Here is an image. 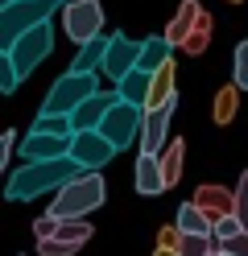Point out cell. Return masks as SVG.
Here are the masks:
<instances>
[{
	"label": "cell",
	"mask_w": 248,
	"mask_h": 256,
	"mask_svg": "<svg viewBox=\"0 0 248 256\" xmlns=\"http://www.w3.org/2000/svg\"><path fill=\"white\" fill-rule=\"evenodd\" d=\"M194 206L215 223L219 215L236 211V194H227V190H219V186H203V190H198V202H194Z\"/></svg>",
	"instance_id": "cell-16"
},
{
	"label": "cell",
	"mask_w": 248,
	"mask_h": 256,
	"mask_svg": "<svg viewBox=\"0 0 248 256\" xmlns=\"http://www.w3.org/2000/svg\"><path fill=\"white\" fill-rule=\"evenodd\" d=\"M240 232H244V223H240V215H236V211H227V215H219V219L211 223V240H215V244H223V240L240 236Z\"/></svg>",
	"instance_id": "cell-22"
},
{
	"label": "cell",
	"mask_w": 248,
	"mask_h": 256,
	"mask_svg": "<svg viewBox=\"0 0 248 256\" xmlns=\"http://www.w3.org/2000/svg\"><path fill=\"white\" fill-rule=\"evenodd\" d=\"M161 174H165V186H174L178 182V170H182V145H170V149H161Z\"/></svg>",
	"instance_id": "cell-24"
},
{
	"label": "cell",
	"mask_w": 248,
	"mask_h": 256,
	"mask_svg": "<svg viewBox=\"0 0 248 256\" xmlns=\"http://www.w3.org/2000/svg\"><path fill=\"white\" fill-rule=\"evenodd\" d=\"M174 104H178V95H170V100L157 104V108H145V120H141V153H161L165 149Z\"/></svg>",
	"instance_id": "cell-9"
},
{
	"label": "cell",
	"mask_w": 248,
	"mask_h": 256,
	"mask_svg": "<svg viewBox=\"0 0 248 256\" xmlns=\"http://www.w3.org/2000/svg\"><path fill=\"white\" fill-rule=\"evenodd\" d=\"M170 54H174V46H170V38H165V34H161V38H145V42H141V62H137V66L153 74L157 66L170 62Z\"/></svg>",
	"instance_id": "cell-18"
},
{
	"label": "cell",
	"mask_w": 248,
	"mask_h": 256,
	"mask_svg": "<svg viewBox=\"0 0 248 256\" xmlns=\"http://www.w3.org/2000/svg\"><path fill=\"white\" fill-rule=\"evenodd\" d=\"M215 248L211 236H194V232H174V252L178 256H203Z\"/></svg>",
	"instance_id": "cell-20"
},
{
	"label": "cell",
	"mask_w": 248,
	"mask_h": 256,
	"mask_svg": "<svg viewBox=\"0 0 248 256\" xmlns=\"http://www.w3.org/2000/svg\"><path fill=\"white\" fill-rule=\"evenodd\" d=\"M71 153V136H50V132H29L21 157L25 162H50V157H66Z\"/></svg>",
	"instance_id": "cell-11"
},
{
	"label": "cell",
	"mask_w": 248,
	"mask_h": 256,
	"mask_svg": "<svg viewBox=\"0 0 248 256\" xmlns=\"http://www.w3.org/2000/svg\"><path fill=\"white\" fill-rule=\"evenodd\" d=\"M108 198V186L99 178V170H79L66 186H58V198L50 206L54 219H87L95 206H104Z\"/></svg>",
	"instance_id": "cell-2"
},
{
	"label": "cell",
	"mask_w": 248,
	"mask_h": 256,
	"mask_svg": "<svg viewBox=\"0 0 248 256\" xmlns=\"http://www.w3.org/2000/svg\"><path fill=\"white\" fill-rule=\"evenodd\" d=\"M79 174V166L71 162V157H50V162H25L21 170L9 178V186H5V194L13 198V202H29V198H38V194H46V190H58V186H66Z\"/></svg>",
	"instance_id": "cell-1"
},
{
	"label": "cell",
	"mask_w": 248,
	"mask_h": 256,
	"mask_svg": "<svg viewBox=\"0 0 248 256\" xmlns=\"http://www.w3.org/2000/svg\"><path fill=\"white\" fill-rule=\"evenodd\" d=\"M236 91H240V87H227L219 100H215V120H219V124H227L231 116H236Z\"/></svg>",
	"instance_id": "cell-25"
},
{
	"label": "cell",
	"mask_w": 248,
	"mask_h": 256,
	"mask_svg": "<svg viewBox=\"0 0 248 256\" xmlns=\"http://www.w3.org/2000/svg\"><path fill=\"white\" fill-rule=\"evenodd\" d=\"M50 46H54V34H50V21H42V25H33L29 34H21L13 46H9V62H13V70H17V78H29L33 70L46 62V54H50Z\"/></svg>",
	"instance_id": "cell-5"
},
{
	"label": "cell",
	"mask_w": 248,
	"mask_h": 256,
	"mask_svg": "<svg viewBox=\"0 0 248 256\" xmlns=\"http://www.w3.org/2000/svg\"><path fill=\"white\" fill-rule=\"evenodd\" d=\"M116 104V91H95L87 95L75 112H71V128L75 132H83V128H99V120H104V112Z\"/></svg>",
	"instance_id": "cell-12"
},
{
	"label": "cell",
	"mask_w": 248,
	"mask_h": 256,
	"mask_svg": "<svg viewBox=\"0 0 248 256\" xmlns=\"http://www.w3.org/2000/svg\"><path fill=\"white\" fill-rule=\"evenodd\" d=\"M54 223H58L54 215H42L38 223H33V236H38V240H46V236H54Z\"/></svg>",
	"instance_id": "cell-31"
},
{
	"label": "cell",
	"mask_w": 248,
	"mask_h": 256,
	"mask_svg": "<svg viewBox=\"0 0 248 256\" xmlns=\"http://www.w3.org/2000/svg\"><path fill=\"white\" fill-rule=\"evenodd\" d=\"M38 252L42 256H75V244H62V240H38Z\"/></svg>",
	"instance_id": "cell-28"
},
{
	"label": "cell",
	"mask_w": 248,
	"mask_h": 256,
	"mask_svg": "<svg viewBox=\"0 0 248 256\" xmlns=\"http://www.w3.org/2000/svg\"><path fill=\"white\" fill-rule=\"evenodd\" d=\"M198 17H203V4H198V0H182V4H178V17L170 21V29H165L170 46H182V42H186L190 29L198 25Z\"/></svg>",
	"instance_id": "cell-15"
},
{
	"label": "cell",
	"mask_w": 248,
	"mask_h": 256,
	"mask_svg": "<svg viewBox=\"0 0 248 256\" xmlns=\"http://www.w3.org/2000/svg\"><path fill=\"white\" fill-rule=\"evenodd\" d=\"M223 256H231V252H223Z\"/></svg>",
	"instance_id": "cell-36"
},
{
	"label": "cell",
	"mask_w": 248,
	"mask_h": 256,
	"mask_svg": "<svg viewBox=\"0 0 248 256\" xmlns=\"http://www.w3.org/2000/svg\"><path fill=\"white\" fill-rule=\"evenodd\" d=\"M203 256H223V248H219V244H215V248H211V252H203Z\"/></svg>",
	"instance_id": "cell-33"
},
{
	"label": "cell",
	"mask_w": 248,
	"mask_h": 256,
	"mask_svg": "<svg viewBox=\"0 0 248 256\" xmlns=\"http://www.w3.org/2000/svg\"><path fill=\"white\" fill-rule=\"evenodd\" d=\"M141 120H145V108L124 104L120 95H116V104L104 112V120H99V132H104V136H108V145L120 153V149H128L132 140L141 136Z\"/></svg>",
	"instance_id": "cell-6"
},
{
	"label": "cell",
	"mask_w": 248,
	"mask_h": 256,
	"mask_svg": "<svg viewBox=\"0 0 248 256\" xmlns=\"http://www.w3.org/2000/svg\"><path fill=\"white\" fill-rule=\"evenodd\" d=\"M13 145H17V136H13V132H0V174H5V162H9Z\"/></svg>",
	"instance_id": "cell-32"
},
{
	"label": "cell",
	"mask_w": 248,
	"mask_h": 256,
	"mask_svg": "<svg viewBox=\"0 0 248 256\" xmlns=\"http://www.w3.org/2000/svg\"><path fill=\"white\" fill-rule=\"evenodd\" d=\"M62 29L71 42H91L99 38V29H104V8H99V0H71V4L62 8Z\"/></svg>",
	"instance_id": "cell-7"
},
{
	"label": "cell",
	"mask_w": 248,
	"mask_h": 256,
	"mask_svg": "<svg viewBox=\"0 0 248 256\" xmlns=\"http://www.w3.org/2000/svg\"><path fill=\"white\" fill-rule=\"evenodd\" d=\"M54 12H58V0H13L9 8H0V50H9L21 34L50 21Z\"/></svg>",
	"instance_id": "cell-3"
},
{
	"label": "cell",
	"mask_w": 248,
	"mask_h": 256,
	"mask_svg": "<svg viewBox=\"0 0 248 256\" xmlns=\"http://www.w3.org/2000/svg\"><path fill=\"white\" fill-rule=\"evenodd\" d=\"M66 157H71L79 170H104L116 157V149L108 145V136L99 132V128H83V132H71V153Z\"/></svg>",
	"instance_id": "cell-8"
},
{
	"label": "cell",
	"mask_w": 248,
	"mask_h": 256,
	"mask_svg": "<svg viewBox=\"0 0 248 256\" xmlns=\"http://www.w3.org/2000/svg\"><path fill=\"white\" fill-rule=\"evenodd\" d=\"M178 232H194V236H211V219L198 211L194 202H182L178 206Z\"/></svg>",
	"instance_id": "cell-19"
},
{
	"label": "cell",
	"mask_w": 248,
	"mask_h": 256,
	"mask_svg": "<svg viewBox=\"0 0 248 256\" xmlns=\"http://www.w3.org/2000/svg\"><path fill=\"white\" fill-rule=\"evenodd\" d=\"M17 70H13V62H9V50H0V95H13L17 91Z\"/></svg>",
	"instance_id": "cell-26"
},
{
	"label": "cell",
	"mask_w": 248,
	"mask_h": 256,
	"mask_svg": "<svg viewBox=\"0 0 248 256\" xmlns=\"http://www.w3.org/2000/svg\"><path fill=\"white\" fill-rule=\"evenodd\" d=\"M99 91V78H95V70H87V74H79V70H66L54 87H50V95H46V104H42V112H50V116H71V112L87 100V95H95Z\"/></svg>",
	"instance_id": "cell-4"
},
{
	"label": "cell",
	"mask_w": 248,
	"mask_h": 256,
	"mask_svg": "<svg viewBox=\"0 0 248 256\" xmlns=\"http://www.w3.org/2000/svg\"><path fill=\"white\" fill-rule=\"evenodd\" d=\"M9 4H13V0H0V8H9Z\"/></svg>",
	"instance_id": "cell-34"
},
{
	"label": "cell",
	"mask_w": 248,
	"mask_h": 256,
	"mask_svg": "<svg viewBox=\"0 0 248 256\" xmlns=\"http://www.w3.org/2000/svg\"><path fill=\"white\" fill-rule=\"evenodd\" d=\"M236 87L248 91V42L236 46Z\"/></svg>",
	"instance_id": "cell-27"
},
{
	"label": "cell",
	"mask_w": 248,
	"mask_h": 256,
	"mask_svg": "<svg viewBox=\"0 0 248 256\" xmlns=\"http://www.w3.org/2000/svg\"><path fill=\"white\" fill-rule=\"evenodd\" d=\"M104 54H108V38L99 34V38H91V42H83V46H79V54H75V62H71V70H79V74L99 70V66H104Z\"/></svg>",
	"instance_id": "cell-17"
},
{
	"label": "cell",
	"mask_w": 248,
	"mask_h": 256,
	"mask_svg": "<svg viewBox=\"0 0 248 256\" xmlns=\"http://www.w3.org/2000/svg\"><path fill=\"white\" fill-rule=\"evenodd\" d=\"M236 215H240L244 232H248V174H244V178H240V186H236Z\"/></svg>",
	"instance_id": "cell-29"
},
{
	"label": "cell",
	"mask_w": 248,
	"mask_h": 256,
	"mask_svg": "<svg viewBox=\"0 0 248 256\" xmlns=\"http://www.w3.org/2000/svg\"><path fill=\"white\" fill-rule=\"evenodd\" d=\"M219 248H223V252H231V256H248V232H240V236H231V240H223Z\"/></svg>",
	"instance_id": "cell-30"
},
{
	"label": "cell",
	"mask_w": 248,
	"mask_h": 256,
	"mask_svg": "<svg viewBox=\"0 0 248 256\" xmlns=\"http://www.w3.org/2000/svg\"><path fill=\"white\" fill-rule=\"evenodd\" d=\"M149 87H153V74L149 70H141V66H132L120 83H116V95H120L124 104H137V108H145L149 104Z\"/></svg>",
	"instance_id": "cell-13"
},
{
	"label": "cell",
	"mask_w": 248,
	"mask_h": 256,
	"mask_svg": "<svg viewBox=\"0 0 248 256\" xmlns=\"http://www.w3.org/2000/svg\"><path fill=\"white\" fill-rule=\"evenodd\" d=\"M141 62V42H132L124 34H112L108 38V54H104V74L112 83H120V78Z\"/></svg>",
	"instance_id": "cell-10"
},
{
	"label": "cell",
	"mask_w": 248,
	"mask_h": 256,
	"mask_svg": "<svg viewBox=\"0 0 248 256\" xmlns=\"http://www.w3.org/2000/svg\"><path fill=\"white\" fill-rule=\"evenodd\" d=\"M137 190L141 194H161L165 190V174H161V157L157 153H141L137 157Z\"/></svg>",
	"instance_id": "cell-14"
},
{
	"label": "cell",
	"mask_w": 248,
	"mask_h": 256,
	"mask_svg": "<svg viewBox=\"0 0 248 256\" xmlns=\"http://www.w3.org/2000/svg\"><path fill=\"white\" fill-rule=\"evenodd\" d=\"M207 42H211V21H207V12H203V17H198V25L190 29V38L182 42V50H186V54H203Z\"/></svg>",
	"instance_id": "cell-23"
},
{
	"label": "cell",
	"mask_w": 248,
	"mask_h": 256,
	"mask_svg": "<svg viewBox=\"0 0 248 256\" xmlns=\"http://www.w3.org/2000/svg\"><path fill=\"white\" fill-rule=\"evenodd\" d=\"M231 4H240V0H231Z\"/></svg>",
	"instance_id": "cell-35"
},
{
	"label": "cell",
	"mask_w": 248,
	"mask_h": 256,
	"mask_svg": "<svg viewBox=\"0 0 248 256\" xmlns=\"http://www.w3.org/2000/svg\"><path fill=\"white\" fill-rule=\"evenodd\" d=\"M33 132H50V136H71V116H50V112H42L38 120H33Z\"/></svg>",
	"instance_id": "cell-21"
}]
</instances>
